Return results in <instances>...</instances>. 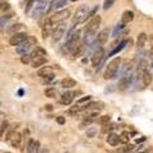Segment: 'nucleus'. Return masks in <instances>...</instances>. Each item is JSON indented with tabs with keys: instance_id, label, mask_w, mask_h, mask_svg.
<instances>
[{
	"instance_id": "1",
	"label": "nucleus",
	"mask_w": 153,
	"mask_h": 153,
	"mask_svg": "<svg viewBox=\"0 0 153 153\" xmlns=\"http://www.w3.org/2000/svg\"><path fill=\"white\" fill-rule=\"evenodd\" d=\"M89 13H91V9L88 5H80L75 10L73 18H71V25H73V27L78 26L80 23L85 22L87 19H89Z\"/></svg>"
},
{
	"instance_id": "2",
	"label": "nucleus",
	"mask_w": 153,
	"mask_h": 153,
	"mask_svg": "<svg viewBox=\"0 0 153 153\" xmlns=\"http://www.w3.org/2000/svg\"><path fill=\"white\" fill-rule=\"evenodd\" d=\"M120 64H121V57L120 56H117V57H115V59H112L107 64L106 69H105L103 78L106 79V80H110V79L115 78V75H116L119 68H120Z\"/></svg>"
},
{
	"instance_id": "3",
	"label": "nucleus",
	"mask_w": 153,
	"mask_h": 153,
	"mask_svg": "<svg viewBox=\"0 0 153 153\" xmlns=\"http://www.w3.org/2000/svg\"><path fill=\"white\" fill-rule=\"evenodd\" d=\"M50 8V3L49 0H37L33 5V10H32V18L33 19H40L42 16H45V13L49 10Z\"/></svg>"
},
{
	"instance_id": "4",
	"label": "nucleus",
	"mask_w": 153,
	"mask_h": 153,
	"mask_svg": "<svg viewBox=\"0 0 153 153\" xmlns=\"http://www.w3.org/2000/svg\"><path fill=\"white\" fill-rule=\"evenodd\" d=\"M37 44V40H36V37H33V36H28V38L25 41V42H22L21 45H18L16 46V51H17V54L19 55H25V54H28V52L31 51V49L33 46H35Z\"/></svg>"
},
{
	"instance_id": "5",
	"label": "nucleus",
	"mask_w": 153,
	"mask_h": 153,
	"mask_svg": "<svg viewBox=\"0 0 153 153\" xmlns=\"http://www.w3.org/2000/svg\"><path fill=\"white\" fill-rule=\"evenodd\" d=\"M70 17V10L69 9H59V10H56L52 16H50V21L52 25H57V23H63L64 21H66Z\"/></svg>"
},
{
	"instance_id": "6",
	"label": "nucleus",
	"mask_w": 153,
	"mask_h": 153,
	"mask_svg": "<svg viewBox=\"0 0 153 153\" xmlns=\"http://www.w3.org/2000/svg\"><path fill=\"white\" fill-rule=\"evenodd\" d=\"M100 25H101V17H100L98 14H96V16L89 18V21L87 22V26H85L84 30H85V32L96 33V31H97Z\"/></svg>"
},
{
	"instance_id": "7",
	"label": "nucleus",
	"mask_w": 153,
	"mask_h": 153,
	"mask_svg": "<svg viewBox=\"0 0 153 153\" xmlns=\"http://www.w3.org/2000/svg\"><path fill=\"white\" fill-rule=\"evenodd\" d=\"M65 31H66V26L64 25V22L55 25L54 28H52V33H51L52 40H54V41H59L60 38H63Z\"/></svg>"
},
{
	"instance_id": "8",
	"label": "nucleus",
	"mask_w": 153,
	"mask_h": 153,
	"mask_svg": "<svg viewBox=\"0 0 153 153\" xmlns=\"http://www.w3.org/2000/svg\"><path fill=\"white\" fill-rule=\"evenodd\" d=\"M27 38H28L27 33H25V32H17V33H14L10 38H9V44H10L12 46H18V45H21L22 42H25Z\"/></svg>"
},
{
	"instance_id": "9",
	"label": "nucleus",
	"mask_w": 153,
	"mask_h": 153,
	"mask_svg": "<svg viewBox=\"0 0 153 153\" xmlns=\"http://www.w3.org/2000/svg\"><path fill=\"white\" fill-rule=\"evenodd\" d=\"M103 57H105V50L102 49V47H98V49L93 52L92 60H91V63H92L93 68H97V66L100 65V63L103 60Z\"/></svg>"
},
{
	"instance_id": "10",
	"label": "nucleus",
	"mask_w": 153,
	"mask_h": 153,
	"mask_svg": "<svg viewBox=\"0 0 153 153\" xmlns=\"http://www.w3.org/2000/svg\"><path fill=\"white\" fill-rule=\"evenodd\" d=\"M52 28H54V25L51 23L50 18H47L46 21L44 22V25H42V36L44 38H47L51 33H52Z\"/></svg>"
},
{
	"instance_id": "11",
	"label": "nucleus",
	"mask_w": 153,
	"mask_h": 153,
	"mask_svg": "<svg viewBox=\"0 0 153 153\" xmlns=\"http://www.w3.org/2000/svg\"><path fill=\"white\" fill-rule=\"evenodd\" d=\"M26 149H27V153H38V151H40V143L30 138L26 146Z\"/></svg>"
},
{
	"instance_id": "12",
	"label": "nucleus",
	"mask_w": 153,
	"mask_h": 153,
	"mask_svg": "<svg viewBox=\"0 0 153 153\" xmlns=\"http://www.w3.org/2000/svg\"><path fill=\"white\" fill-rule=\"evenodd\" d=\"M108 36H110L108 30H102L97 35V37H96V44H98L100 46L103 45V44H106L107 40H108Z\"/></svg>"
},
{
	"instance_id": "13",
	"label": "nucleus",
	"mask_w": 153,
	"mask_h": 153,
	"mask_svg": "<svg viewBox=\"0 0 153 153\" xmlns=\"http://www.w3.org/2000/svg\"><path fill=\"white\" fill-rule=\"evenodd\" d=\"M66 3H68V0H51L49 10H59V9H63L66 5Z\"/></svg>"
},
{
	"instance_id": "14",
	"label": "nucleus",
	"mask_w": 153,
	"mask_h": 153,
	"mask_svg": "<svg viewBox=\"0 0 153 153\" xmlns=\"http://www.w3.org/2000/svg\"><path fill=\"white\" fill-rule=\"evenodd\" d=\"M105 108V103L101 101H93L88 105H85V110H94V111H101Z\"/></svg>"
},
{
	"instance_id": "15",
	"label": "nucleus",
	"mask_w": 153,
	"mask_h": 153,
	"mask_svg": "<svg viewBox=\"0 0 153 153\" xmlns=\"http://www.w3.org/2000/svg\"><path fill=\"white\" fill-rule=\"evenodd\" d=\"M106 140L110 146H112V147H116L119 143H121L120 142V135H117V134H115V133H110L107 138H106Z\"/></svg>"
},
{
	"instance_id": "16",
	"label": "nucleus",
	"mask_w": 153,
	"mask_h": 153,
	"mask_svg": "<svg viewBox=\"0 0 153 153\" xmlns=\"http://www.w3.org/2000/svg\"><path fill=\"white\" fill-rule=\"evenodd\" d=\"M75 93H73V92H65V93H63L61 94V97H60V103H63V105H70L71 103V101H73V96H74Z\"/></svg>"
},
{
	"instance_id": "17",
	"label": "nucleus",
	"mask_w": 153,
	"mask_h": 153,
	"mask_svg": "<svg viewBox=\"0 0 153 153\" xmlns=\"http://www.w3.org/2000/svg\"><path fill=\"white\" fill-rule=\"evenodd\" d=\"M146 42H147V35L144 32L139 33V36H138V38H137V49L142 50L143 47L146 46Z\"/></svg>"
},
{
	"instance_id": "18",
	"label": "nucleus",
	"mask_w": 153,
	"mask_h": 153,
	"mask_svg": "<svg viewBox=\"0 0 153 153\" xmlns=\"http://www.w3.org/2000/svg\"><path fill=\"white\" fill-rule=\"evenodd\" d=\"M30 54H31L32 60H33V59H37V57L46 56V50H45V49H42V47H40V46H37L35 50L30 52Z\"/></svg>"
},
{
	"instance_id": "19",
	"label": "nucleus",
	"mask_w": 153,
	"mask_h": 153,
	"mask_svg": "<svg viewBox=\"0 0 153 153\" xmlns=\"http://www.w3.org/2000/svg\"><path fill=\"white\" fill-rule=\"evenodd\" d=\"M134 19V13L131 10H125L123 13V16H121V22L124 23V25H128V23H130L131 21Z\"/></svg>"
},
{
	"instance_id": "20",
	"label": "nucleus",
	"mask_w": 153,
	"mask_h": 153,
	"mask_svg": "<svg viewBox=\"0 0 153 153\" xmlns=\"http://www.w3.org/2000/svg\"><path fill=\"white\" fill-rule=\"evenodd\" d=\"M21 143H22V135H21V133H16L13 135V138L10 139V144H12V147H14V148H19L21 147Z\"/></svg>"
},
{
	"instance_id": "21",
	"label": "nucleus",
	"mask_w": 153,
	"mask_h": 153,
	"mask_svg": "<svg viewBox=\"0 0 153 153\" xmlns=\"http://www.w3.org/2000/svg\"><path fill=\"white\" fill-rule=\"evenodd\" d=\"M142 80H143V85H144V87H148V85L152 83V73L148 69L144 71V73H143Z\"/></svg>"
},
{
	"instance_id": "22",
	"label": "nucleus",
	"mask_w": 153,
	"mask_h": 153,
	"mask_svg": "<svg viewBox=\"0 0 153 153\" xmlns=\"http://www.w3.org/2000/svg\"><path fill=\"white\" fill-rule=\"evenodd\" d=\"M129 79H130V76H128V75L121 76V79L119 80V84H117L119 89H120V91L126 89V88L129 87Z\"/></svg>"
},
{
	"instance_id": "23",
	"label": "nucleus",
	"mask_w": 153,
	"mask_h": 153,
	"mask_svg": "<svg viewBox=\"0 0 153 153\" xmlns=\"http://www.w3.org/2000/svg\"><path fill=\"white\" fill-rule=\"evenodd\" d=\"M50 74H52V66H44V68H41L37 71V75L41 76V78H46Z\"/></svg>"
},
{
	"instance_id": "24",
	"label": "nucleus",
	"mask_w": 153,
	"mask_h": 153,
	"mask_svg": "<svg viewBox=\"0 0 153 153\" xmlns=\"http://www.w3.org/2000/svg\"><path fill=\"white\" fill-rule=\"evenodd\" d=\"M46 61H47V57H46V56H42V57H37V59H33L31 64H32L33 68L36 69V68H40V66L45 65Z\"/></svg>"
},
{
	"instance_id": "25",
	"label": "nucleus",
	"mask_w": 153,
	"mask_h": 153,
	"mask_svg": "<svg viewBox=\"0 0 153 153\" xmlns=\"http://www.w3.org/2000/svg\"><path fill=\"white\" fill-rule=\"evenodd\" d=\"M75 85H76V82L71 78H64L61 80V87H64V88H73Z\"/></svg>"
},
{
	"instance_id": "26",
	"label": "nucleus",
	"mask_w": 153,
	"mask_h": 153,
	"mask_svg": "<svg viewBox=\"0 0 153 153\" xmlns=\"http://www.w3.org/2000/svg\"><path fill=\"white\" fill-rule=\"evenodd\" d=\"M13 19V14H5V16H0V27L7 26L9 22Z\"/></svg>"
},
{
	"instance_id": "27",
	"label": "nucleus",
	"mask_w": 153,
	"mask_h": 153,
	"mask_svg": "<svg viewBox=\"0 0 153 153\" xmlns=\"http://www.w3.org/2000/svg\"><path fill=\"white\" fill-rule=\"evenodd\" d=\"M45 96L49 98H56L57 97V91L52 87H49L47 89H45Z\"/></svg>"
},
{
	"instance_id": "28",
	"label": "nucleus",
	"mask_w": 153,
	"mask_h": 153,
	"mask_svg": "<svg viewBox=\"0 0 153 153\" xmlns=\"http://www.w3.org/2000/svg\"><path fill=\"white\" fill-rule=\"evenodd\" d=\"M134 147L133 144H128L126 146H123L121 148H117V153H129V152H131V151H134Z\"/></svg>"
},
{
	"instance_id": "29",
	"label": "nucleus",
	"mask_w": 153,
	"mask_h": 153,
	"mask_svg": "<svg viewBox=\"0 0 153 153\" xmlns=\"http://www.w3.org/2000/svg\"><path fill=\"white\" fill-rule=\"evenodd\" d=\"M16 125H12V126H9L8 128V133L5 134V140H10L12 138H13V135L16 134L17 131H16Z\"/></svg>"
},
{
	"instance_id": "30",
	"label": "nucleus",
	"mask_w": 153,
	"mask_h": 153,
	"mask_svg": "<svg viewBox=\"0 0 153 153\" xmlns=\"http://www.w3.org/2000/svg\"><path fill=\"white\" fill-rule=\"evenodd\" d=\"M110 121H111V117H110L108 115H103V116H100L98 117V124H100V125H102V126L107 125Z\"/></svg>"
},
{
	"instance_id": "31",
	"label": "nucleus",
	"mask_w": 153,
	"mask_h": 153,
	"mask_svg": "<svg viewBox=\"0 0 153 153\" xmlns=\"http://www.w3.org/2000/svg\"><path fill=\"white\" fill-rule=\"evenodd\" d=\"M125 45H126V41H125V40L121 41L120 44H119L117 47H115V49H114L111 52H110V55H115V54H117V52H120V51L124 49V47H125Z\"/></svg>"
},
{
	"instance_id": "32",
	"label": "nucleus",
	"mask_w": 153,
	"mask_h": 153,
	"mask_svg": "<svg viewBox=\"0 0 153 153\" xmlns=\"http://www.w3.org/2000/svg\"><path fill=\"white\" fill-rule=\"evenodd\" d=\"M129 140H130V134H129L128 131H123L120 134V142L124 143V144H128Z\"/></svg>"
},
{
	"instance_id": "33",
	"label": "nucleus",
	"mask_w": 153,
	"mask_h": 153,
	"mask_svg": "<svg viewBox=\"0 0 153 153\" xmlns=\"http://www.w3.org/2000/svg\"><path fill=\"white\" fill-rule=\"evenodd\" d=\"M21 61H22V64H31L32 63V56H31L30 52H28V54L22 55L21 56Z\"/></svg>"
},
{
	"instance_id": "34",
	"label": "nucleus",
	"mask_w": 153,
	"mask_h": 153,
	"mask_svg": "<svg viewBox=\"0 0 153 153\" xmlns=\"http://www.w3.org/2000/svg\"><path fill=\"white\" fill-rule=\"evenodd\" d=\"M8 128H9V123H8L7 120L1 121V125H0V138H1V137H3V134L8 130Z\"/></svg>"
},
{
	"instance_id": "35",
	"label": "nucleus",
	"mask_w": 153,
	"mask_h": 153,
	"mask_svg": "<svg viewBox=\"0 0 153 153\" xmlns=\"http://www.w3.org/2000/svg\"><path fill=\"white\" fill-rule=\"evenodd\" d=\"M37 1V0H26V7H25V12L28 13L31 10V9L33 8V5H35V3Z\"/></svg>"
},
{
	"instance_id": "36",
	"label": "nucleus",
	"mask_w": 153,
	"mask_h": 153,
	"mask_svg": "<svg viewBox=\"0 0 153 153\" xmlns=\"http://www.w3.org/2000/svg\"><path fill=\"white\" fill-rule=\"evenodd\" d=\"M115 126H116V124H114V123L110 124V123H108L107 125H105V126L102 128V133L106 134L107 131H111V130H114V129H115Z\"/></svg>"
},
{
	"instance_id": "37",
	"label": "nucleus",
	"mask_w": 153,
	"mask_h": 153,
	"mask_svg": "<svg viewBox=\"0 0 153 153\" xmlns=\"http://www.w3.org/2000/svg\"><path fill=\"white\" fill-rule=\"evenodd\" d=\"M124 27H125V25H124V23H123V22H120V23H119V25H116V27H115V28H114V33H112V35H114V36H116V35H117V33H119V32H120V31L123 30V28H124Z\"/></svg>"
},
{
	"instance_id": "38",
	"label": "nucleus",
	"mask_w": 153,
	"mask_h": 153,
	"mask_svg": "<svg viewBox=\"0 0 153 153\" xmlns=\"http://www.w3.org/2000/svg\"><path fill=\"white\" fill-rule=\"evenodd\" d=\"M114 3H115V0H105L103 1V9L107 10V9H110L114 5Z\"/></svg>"
},
{
	"instance_id": "39",
	"label": "nucleus",
	"mask_w": 153,
	"mask_h": 153,
	"mask_svg": "<svg viewBox=\"0 0 153 153\" xmlns=\"http://www.w3.org/2000/svg\"><path fill=\"white\" fill-rule=\"evenodd\" d=\"M96 134H97V129H96V128H89L87 130V137L88 138H93Z\"/></svg>"
},
{
	"instance_id": "40",
	"label": "nucleus",
	"mask_w": 153,
	"mask_h": 153,
	"mask_svg": "<svg viewBox=\"0 0 153 153\" xmlns=\"http://www.w3.org/2000/svg\"><path fill=\"white\" fill-rule=\"evenodd\" d=\"M22 27V25H21V23H18V25H14L12 28H10V30H9V32H10V33H13V35H14V32H16L17 33V31L19 30V28H21Z\"/></svg>"
},
{
	"instance_id": "41",
	"label": "nucleus",
	"mask_w": 153,
	"mask_h": 153,
	"mask_svg": "<svg viewBox=\"0 0 153 153\" xmlns=\"http://www.w3.org/2000/svg\"><path fill=\"white\" fill-rule=\"evenodd\" d=\"M89 100H91V96H85V97L79 98V100H78V102H76V103L79 105V103H83V102H88Z\"/></svg>"
},
{
	"instance_id": "42",
	"label": "nucleus",
	"mask_w": 153,
	"mask_h": 153,
	"mask_svg": "<svg viewBox=\"0 0 153 153\" xmlns=\"http://www.w3.org/2000/svg\"><path fill=\"white\" fill-rule=\"evenodd\" d=\"M56 121L60 124V125H63V124L65 123V119L63 117V116H59V117H56Z\"/></svg>"
},
{
	"instance_id": "43",
	"label": "nucleus",
	"mask_w": 153,
	"mask_h": 153,
	"mask_svg": "<svg viewBox=\"0 0 153 153\" xmlns=\"http://www.w3.org/2000/svg\"><path fill=\"white\" fill-rule=\"evenodd\" d=\"M46 110H47V111H52V106H51V105H46Z\"/></svg>"
},
{
	"instance_id": "44",
	"label": "nucleus",
	"mask_w": 153,
	"mask_h": 153,
	"mask_svg": "<svg viewBox=\"0 0 153 153\" xmlns=\"http://www.w3.org/2000/svg\"><path fill=\"white\" fill-rule=\"evenodd\" d=\"M149 55H151V59L153 60V47H152V49H151V52H149Z\"/></svg>"
},
{
	"instance_id": "45",
	"label": "nucleus",
	"mask_w": 153,
	"mask_h": 153,
	"mask_svg": "<svg viewBox=\"0 0 153 153\" xmlns=\"http://www.w3.org/2000/svg\"><path fill=\"white\" fill-rule=\"evenodd\" d=\"M70 1H73V3H75V1H78V0H70Z\"/></svg>"
},
{
	"instance_id": "46",
	"label": "nucleus",
	"mask_w": 153,
	"mask_h": 153,
	"mask_svg": "<svg viewBox=\"0 0 153 153\" xmlns=\"http://www.w3.org/2000/svg\"><path fill=\"white\" fill-rule=\"evenodd\" d=\"M129 153H137V152H133V151H131V152H129Z\"/></svg>"
},
{
	"instance_id": "47",
	"label": "nucleus",
	"mask_w": 153,
	"mask_h": 153,
	"mask_svg": "<svg viewBox=\"0 0 153 153\" xmlns=\"http://www.w3.org/2000/svg\"><path fill=\"white\" fill-rule=\"evenodd\" d=\"M45 153H49V152H46V151H45Z\"/></svg>"
},
{
	"instance_id": "48",
	"label": "nucleus",
	"mask_w": 153,
	"mask_h": 153,
	"mask_svg": "<svg viewBox=\"0 0 153 153\" xmlns=\"http://www.w3.org/2000/svg\"><path fill=\"white\" fill-rule=\"evenodd\" d=\"M5 153H10V152H5Z\"/></svg>"
}]
</instances>
